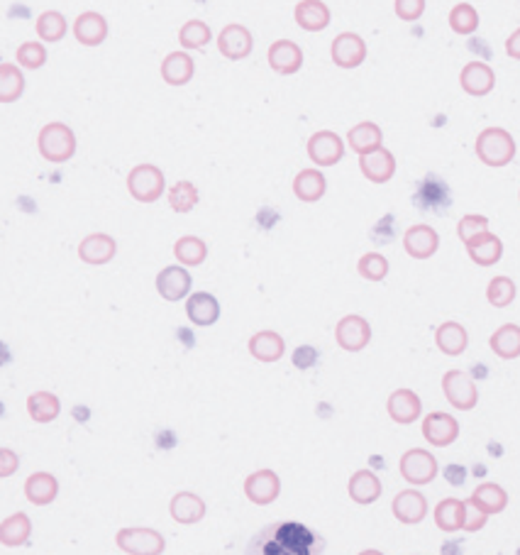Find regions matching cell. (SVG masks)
Listing matches in <instances>:
<instances>
[{
  "instance_id": "1",
  "label": "cell",
  "mask_w": 520,
  "mask_h": 555,
  "mask_svg": "<svg viewBox=\"0 0 520 555\" xmlns=\"http://www.w3.org/2000/svg\"><path fill=\"white\" fill-rule=\"evenodd\" d=\"M315 533L303 524L283 521V524L267 526L257 539L249 543L247 553L261 555H311L318 553L320 548Z\"/></svg>"
},
{
  "instance_id": "2",
  "label": "cell",
  "mask_w": 520,
  "mask_h": 555,
  "mask_svg": "<svg viewBox=\"0 0 520 555\" xmlns=\"http://www.w3.org/2000/svg\"><path fill=\"white\" fill-rule=\"evenodd\" d=\"M474 152L479 162L491 169H501V166H508L515 159V140L508 130L504 128H486L476 135Z\"/></svg>"
},
{
  "instance_id": "3",
  "label": "cell",
  "mask_w": 520,
  "mask_h": 555,
  "mask_svg": "<svg viewBox=\"0 0 520 555\" xmlns=\"http://www.w3.org/2000/svg\"><path fill=\"white\" fill-rule=\"evenodd\" d=\"M37 150L47 162L64 165L76 155V133L67 123H47L45 128L39 130Z\"/></svg>"
},
{
  "instance_id": "4",
  "label": "cell",
  "mask_w": 520,
  "mask_h": 555,
  "mask_svg": "<svg viewBox=\"0 0 520 555\" xmlns=\"http://www.w3.org/2000/svg\"><path fill=\"white\" fill-rule=\"evenodd\" d=\"M127 191L134 201L154 203L166 191V176L156 165H137L127 174Z\"/></svg>"
},
{
  "instance_id": "5",
  "label": "cell",
  "mask_w": 520,
  "mask_h": 555,
  "mask_svg": "<svg viewBox=\"0 0 520 555\" xmlns=\"http://www.w3.org/2000/svg\"><path fill=\"white\" fill-rule=\"evenodd\" d=\"M115 546L127 555H162L166 540L162 533L147 526H127L115 536Z\"/></svg>"
},
{
  "instance_id": "6",
  "label": "cell",
  "mask_w": 520,
  "mask_h": 555,
  "mask_svg": "<svg viewBox=\"0 0 520 555\" xmlns=\"http://www.w3.org/2000/svg\"><path fill=\"white\" fill-rule=\"evenodd\" d=\"M398 470H401V477L413 487H423V485H430L440 473V465L435 455L430 451H423V448H410L401 455V463H398Z\"/></svg>"
},
{
  "instance_id": "7",
  "label": "cell",
  "mask_w": 520,
  "mask_h": 555,
  "mask_svg": "<svg viewBox=\"0 0 520 555\" xmlns=\"http://www.w3.org/2000/svg\"><path fill=\"white\" fill-rule=\"evenodd\" d=\"M334 340L345 353H362L372 343V326H369L365 315H345L334 326Z\"/></svg>"
},
{
  "instance_id": "8",
  "label": "cell",
  "mask_w": 520,
  "mask_h": 555,
  "mask_svg": "<svg viewBox=\"0 0 520 555\" xmlns=\"http://www.w3.org/2000/svg\"><path fill=\"white\" fill-rule=\"evenodd\" d=\"M442 391L450 406H454L457 411H472L479 404V390H476L474 379L462 372V369H450L442 377Z\"/></svg>"
},
{
  "instance_id": "9",
  "label": "cell",
  "mask_w": 520,
  "mask_h": 555,
  "mask_svg": "<svg viewBox=\"0 0 520 555\" xmlns=\"http://www.w3.org/2000/svg\"><path fill=\"white\" fill-rule=\"evenodd\" d=\"M305 152H308L313 165L334 166L345 157V140L334 130H318L308 137Z\"/></svg>"
},
{
  "instance_id": "10",
  "label": "cell",
  "mask_w": 520,
  "mask_h": 555,
  "mask_svg": "<svg viewBox=\"0 0 520 555\" xmlns=\"http://www.w3.org/2000/svg\"><path fill=\"white\" fill-rule=\"evenodd\" d=\"M156 294L162 296L164 301H184L191 296V286H194V279H191V272L184 264H169L164 267L159 274H156Z\"/></svg>"
},
{
  "instance_id": "11",
  "label": "cell",
  "mask_w": 520,
  "mask_h": 555,
  "mask_svg": "<svg viewBox=\"0 0 520 555\" xmlns=\"http://www.w3.org/2000/svg\"><path fill=\"white\" fill-rule=\"evenodd\" d=\"M333 64L340 69H357L366 59V42L357 32H340L330 45Z\"/></svg>"
},
{
  "instance_id": "12",
  "label": "cell",
  "mask_w": 520,
  "mask_h": 555,
  "mask_svg": "<svg viewBox=\"0 0 520 555\" xmlns=\"http://www.w3.org/2000/svg\"><path fill=\"white\" fill-rule=\"evenodd\" d=\"M254 49V37L252 32H249V27H245V25H225L223 30H220V35H218V52L223 54L225 59L230 61H239V59H247L249 54H252Z\"/></svg>"
},
{
  "instance_id": "13",
  "label": "cell",
  "mask_w": 520,
  "mask_h": 555,
  "mask_svg": "<svg viewBox=\"0 0 520 555\" xmlns=\"http://www.w3.org/2000/svg\"><path fill=\"white\" fill-rule=\"evenodd\" d=\"M423 438L432 448H450L460 438V421L452 413H428L423 419Z\"/></svg>"
},
{
  "instance_id": "14",
  "label": "cell",
  "mask_w": 520,
  "mask_h": 555,
  "mask_svg": "<svg viewBox=\"0 0 520 555\" xmlns=\"http://www.w3.org/2000/svg\"><path fill=\"white\" fill-rule=\"evenodd\" d=\"M281 495V480L274 470H257L245 480V496L257 507H269Z\"/></svg>"
},
{
  "instance_id": "15",
  "label": "cell",
  "mask_w": 520,
  "mask_h": 555,
  "mask_svg": "<svg viewBox=\"0 0 520 555\" xmlns=\"http://www.w3.org/2000/svg\"><path fill=\"white\" fill-rule=\"evenodd\" d=\"M403 250L413 260H430L432 255H438L440 250L438 230L432 226H425V223L410 226L403 233Z\"/></svg>"
},
{
  "instance_id": "16",
  "label": "cell",
  "mask_w": 520,
  "mask_h": 555,
  "mask_svg": "<svg viewBox=\"0 0 520 555\" xmlns=\"http://www.w3.org/2000/svg\"><path fill=\"white\" fill-rule=\"evenodd\" d=\"M460 86L472 98L489 96L493 86H496V74L483 61H469L460 71Z\"/></svg>"
},
{
  "instance_id": "17",
  "label": "cell",
  "mask_w": 520,
  "mask_h": 555,
  "mask_svg": "<svg viewBox=\"0 0 520 555\" xmlns=\"http://www.w3.org/2000/svg\"><path fill=\"white\" fill-rule=\"evenodd\" d=\"M267 59L276 74L293 76L303 67V49L291 39H276L274 45L269 47Z\"/></svg>"
},
{
  "instance_id": "18",
  "label": "cell",
  "mask_w": 520,
  "mask_h": 555,
  "mask_svg": "<svg viewBox=\"0 0 520 555\" xmlns=\"http://www.w3.org/2000/svg\"><path fill=\"white\" fill-rule=\"evenodd\" d=\"M387 411L394 423L410 426L423 416V401L413 390H396L387 401Z\"/></svg>"
},
{
  "instance_id": "19",
  "label": "cell",
  "mask_w": 520,
  "mask_h": 555,
  "mask_svg": "<svg viewBox=\"0 0 520 555\" xmlns=\"http://www.w3.org/2000/svg\"><path fill=\"white\" fill-rule=\"evenodd\" d=\"M118 255V242L108 233H90L79 242V260L93 267L108 264Z\"/></svg>"
},
{
  "instance_id": "20",
  "label": "cell",
  "mask_w": 520,
  "mask_h": 555,
  "mask_svg": "<svg viewBox=\"0 0 520 555\" xmlns=\"http://www.w3.org/2000/svg\"><path fill=\"white\" fill-rule=\"evenodd\" d=\"M391 511H394L396 521H401L406 526H416L428 517V499L418 489H403L394 496Z\"/></svg>"
},
{
  "instance_id": "21",
  "label": "cell",
  "mask_w": 520,
  "mask_h": 555,
  "mask_svg": "<svg viewBox=\"0 0 520 555\" xmlns=\"http://www.w3.org/2000/svg\"><path fill=\"white\" fill-rule=\"evenodd\" d=\"M359 169L365 174V179H369L372 184H387V181L394 179L396 174L394 152L387 150V147H379V150L369 152V155H362L359 157Z\"/></svg>"
},
{
  "instance_id": "22",
  "label": "cell",
  "mask_w": 520,
  "mask_h": 555,
  "mask_svg": "<svg viewBox=\"0 0 520 555\" xmlns=\"http://www.w3.org/2000/svg\"><path fill=\"white\" fill-rule=\"evenodd\" d=\"M464 248H467L469 260L479 264V267H493V264L501 262V257H504V242H501L498 235L491 233V230L464 242Z\"/></svg>"
},
{
  "instance_id": "23",
  "label": "cell",
  "mask_w": 520,
  "mask_h": 555,
  "mask_svg": "<svg viewBox=\"0 0 520 555\" xmlns=\"http://www.w3.org/2000/svg\"><path fill=\"white\" fill-rule=\"evenodd\" d=\"M293 20L301 30L323 32L333 20V13L323 0H301L293 8Z\"/></svg>"
},
{
  "instance_id": "24",
  "label": "cell",
  "mask_w": 520,
  "mask_h": 555,
  "mask_svg": "<svg viewBox=\"0 0 520 555\" xmlns=\"http://www.w3.org/2000/svg\"><path fill=\"white\" fill-rule=\"evenodd\" d=\"M74 37L83 47L103 45L105 37H108V20L101 13H96V10H86V13L76 17Z\"/></svg>"
},
{
  "instance_id": "25",
  "label": "cell",
  "mask_w": 520,
  "mask_h": 555,
  "mask_svg": "<svg viewBox=\"0 0 520 555\" xmlns=\"http://www.w3.org/2000/svg\"><path fill=\"white\" fill-rule=\"evenodd\" d=\"M381 492H384L381 480L372 470H357L347 482V495L359 507H369V504L379 502Z\"/></svg>"
},
{
  "instance_id": "26",
  "label": "cell",
  "mask_w": 520,
  "mask_h": 555,
  "mask_svg": "<svg viewBox=\"0 0 520 555\" xmlns=\"http://www.w3.org/2000/svg\"><path fill=\"white\" fill-rule=\"evenodd\" d=\"M186 315L198 328H208L220 318V304L213 294L196 292L186 299Z\"/></svg>"
},
{
  "instance_id": "27",
  "label": "cell",
  "mask_w": 520,
  "mask_h": 555,
  "mask_svg": "<svg viewBox=\"0 0 520 555\" xmlns=\"http://www.w3.org/2000/svg\"><path fill=\"white\" fill-rule=\"evenodd\" d=\"M249 355H252L254 360L260 362H279L286 353V340L276 333V330H260V333H254L249 343Z\"/></svg>"
},
{
  "instance_id": "28",
  "label": "cell",
  "mask_w": 520,
  "mask_h": 555,
  "mask_svg": "<svg viewBox=\"0 0 520 555\" xmlns=\"http://www.w3.org/2000/svg\"><path fill=\"white\" fill-rule=\"evenodd\" d=\"M169 514L176 524H198L206 517V502L198 495H194V492H179V495L171 496Z\"/></svg>"
},
{
  "instance_id": "29",
  "label": "cell",
  "mask_w": 520,
  "mask_h": 555,
  "mask_svg": "<svg viewBox=\"0 0 520 555\" xmlns=\"http://www.w3.org/2000/svg\"><path fill=\"white\" fill-rule=\"evenodd\" d=\"M59 495V480L52 473H32L25 480V496L35 507H49Z\"/></svg>"
},
{
  "instance_id": "30",
  "label": "cell",
  "mask_w": 520,
  "mask_h": 555,
  "mask_svg": "<svg viewBox=\"0 0 520 555\" xmlns=\"http://www.w3.org/2000/svg\"><path fill=\"white\" fill-rule=\"evenodd\" d=\"M196 74V61L188 52H171L162 61V79L169 86H186Z\"/></svg>"
},
{
  "instance_id": "31",
  "label": "cell",
  "mask_w": 520,
  "mask_h": 555,
  "mask_svg": "<svg viewBox=\"0 0 520 555\" xmlns=\"http://www.w3.org/2000/svg\"><path fill=\"white\" fill-rule=\"evenodd\" d=\"M347 144H350V150L355 152V155L362 157V155H369V152L384 147V133H381L379 125L372 121L357 123V125L350 128V133H347Z\"/></svg>"
},
{
  "instance_id": "32",
  "label": "cell",
  "mask_w": 520,
  "mask_h": 555,
  "mask_svg": "<svg viewBox=\"0 0 520 555\" xmlns=\"http://www.w3.org/2000/svg\"><path fill=\"white\" fill-rule=\"evenodd\" d=\"M435 346H438L440 353L457 358V355L464 353L469 346L467 328L457 321L442 323V326H438V330H435Z\"/></svg>"
},
{
  "instance_id": "33",
  "label": "cell",
  "mask_w": 520,
  "mask_h": 555,
  "mask_svg": "<svg viewBox=\"0 0 520 555\" xmlns=\"http://www.w3.org/2000/svg\"><path fill=\"white\" fill-rule=\"evenodd\" d=\"M327 191L325 174L320 169H301L293 176V194L298 201L303 203H318Z\"/></svg>"
},
{
  "instance_id": "34",
  "label": "cell",
  "mask_w": 520,
  "mask_h": 555,
  "mask_svg": "<svg viewBox=\"0 0 520 555\" xmlns=\"http://www.w3.org/2000/svg\"><path fill=\"white\" fill-rule=\"evenodd\" d=\"M464 518H467V502L464 499H442L435 507V526L445 533L464 531Z\"/></svg>"
},
{
  "instance_id": "35",
  "label": "cell",
  "mask_w": 520,
  "mask_h": 555,
  "mask_svg": "<svg viewBox=\"0 0 520 555\" xmlns=\"http://www.w3.org/2000/svg\"><path fill=\"white\" fill-rule=\"evenodd\" d=\"M491 353L501 360H515L520 358V326L515 323H504L501 328L493 330L489 338Z\"/></svg>"
},
{
  "instance_id": "36",
  "label": "cell",
  "mask_w": 520,
  "mask_h": 555,
  "mask_svg": "<svg viewBox=\"0 0 520 555\" xmlns=\"http://www.w3.org/2000/svg\"><path fill=\"white\" fill-rule=\"evenodd\" d=\"M32 536V521L25 511H17L13 517L3 518L0 524V543L5 548L25 546Z\"/></svg>"
},
{
  "instance_id": "37",
  "label": "cell",
  "mask_w": 520,
  "mask_h": 555,
  "mask_svg": "<svg viewBox=\"0 0 520 555\" xmlns=\"http://www.w3.org/2000/svg\"><path fill=\"white\" fill-rule=\"evenodd\" d=\"M469 502L476 504V507L486 511L489 517H493V514H501V511L508 507V492H505L501 485H496V482H483V485H479V487L472 492Z\"/></svg>"
},
{
  "instance_id": "38",
  "label": "cell",
  "mask_w": 520,
  "mask_h": 555,
  "mask_svg": "<svg viewBox=\"0 0 520 555\" xmlns=\"http://www.w3.org/2000/svg\"><path fill=\"white\" fill-rule=\"evenodd\" d=\"M61 411V401L52 391H32L27 397V413L35 423H52Z\"/></svg>"
},
{
  "instance_id": "39",
  "label": "cell",
  "mask_w": 520,
  "mask_h": 555,
  "mask_svg": "<svg viewBox=\"0 0 520 555\" xmlns=\"http://www.w3.org/2000/svg\"><path fill=\"white\" fill-rule=\"evenodd\" d=\"M25 93V74L17 64H0V103H16Z\"/></svg>"
},
{
  "instance_id": "40",
  "label": "cell",
  "mask_w": 520,
  "mask_h": 555,
  "mask_svg": "<svg viewBox=\"0 0 520 555\" xmlns=\"http://www.w3.org/2000/svg\"><path fill=\"white\" fill-rule=\"evenodd\" d=\"M174 255H176L179 264H184V267H198L208 257V245L201 238H196V235H184V238L174 242Z\"/></svg>"
},
{
  "instance_id": "41",
  "label": "cell",
  "mask_w": 520,
  "mask_h": 555,
  "mask_svg": "<svg viewBox=\"0 0 520 555\" xmlns=\"http://www.w3.org/2000/svg\"><path fill=\"white\" fill-rule=\"evenodd\" d=\"M35 30H37V37L42 39V42H61L69 32L67 17L61 16L59 10H47V13H42V16L37 17Z\"/></svg>"
},
{
  "instance_id": "42",
  "label": "cell",
  "mask_w": 520,
  "mask_h": 555,
  "mask_svg": "<svg viewBox=\"0 0 520 555\" xmlns=\"http://www.w3.org/2000/svg\"><path fill=\"white\" fill-rule=\"evenodd\" d=\"M450 30L454 35H462V37H469L479 30V13H476L474 5L469 3H457L452 10H450Z\"/></svg>"
},
{
  "instance_id": "43",
  "label": "cell",
  "mask_w": 520,
  "mask_h": 555,
  "mask_svg": "<svg viewBox=\"0 0 520 555\" xmlns=\"http://www.w3.org/2000/svg\"><path fill=\"white\" fill-rule=\"evenodd\" d=\"M210 39H213V30L203 20H188L179 30V45L184 49H191V52L206 49L210 45Z\"/></svg>"
},
{
  "instance_id": "44",
  "label": "cell",
  "mask_w": 520,
  "mask_h": 555,
  "mask_svg": "<svg viewBox=\"0 0 520 555\" xmlns=\"http://www.w3.org/2000/svg\"><path fill=\"white\" fill-rule=\"evenodd\" d=\"M166 194H169L171 210H176V213H191L198 206V188L194 181H176Z\"/></svg>"
},
{
  "instance_id": "45",
  "label": "cell",
  "mask_w": 520,
  "mask_h": 555,
  "mask_svg": "<svg viewBox=\"0 0 520 555\" xmlns=\"http://www.w3.org/2000/svg\"><path fill=\"white\" fill-rule=\"evenodd\" d=\"M515 294H518L515 282L511 277H504V274L491 279L489 286H486V299L493 308H508L515 301Z\"/></svg>"
},
{
  "instance_id": "46",
  "label": "cell",
  "mask_w": 520,
  "mask_h": 555,
  "mask_svg": "<svg viewBox=\"0 0 520 555\" xmlns=\"http://www.w3.org/2000/svg\"><path fill=\"white\" fill-rule=\"evenodd\" d=\"M388 270H391V264L381 252H366L359 257L357 274L366 282H384L388 277Z\"/></svg>"
},
{
  "instance_id": "47",
  "label": "cell",
  "mask_w": 520,
  "mask_h": 555,
  "mask_svg": "<svg viewBox=\"0 0 520 555\" xmlns=\"http://www.w3.org/2000/svg\"><path fill=\"white\" fill-rule=\"evenodd\" d=\"M17 64L27 71H37L47 64V49L42 42L32 39V42H25V45L17 47Z\"/></svg>"
},
{
  "instance_id": "48",
  "label": "cell",
  "mask_w": 520,
  "mask_h": 555,
  "mask_svg": "<svg viewBox=\"0 0 520 555\" xmlns=\"http://www.w3.org/2000/svg\"><path fill=\"white\" fill-rule=\"evenodd\" d=\"M486 230H489V218L479 216V213H467L457 223V235H460L462 242H469L476 235L486 233Z\"/></svg>"
},
{
  "instance_id": "49",
  "label": "cell",
  "mask_w": 520,
  "mask_h": 555,
  "mask_svg": "<svg viewBox=\"0 0 520 555\" xmlns=\"http://www.w3.org/2000/svg\"><path fill=\"white\" fill-rule=\"evenodd\" d=\"M394 13L403 23H416L425 13V0H394Z\"/></svg>"
},
{
  "instance_id": "50",
  "label": "cell",
  "mask_w": 520,
  "mask_h": 555,
  "mask_svg": "<svg viewBox=\"0 0 520 555\" xmlns=\"http://www.w3.org/2000/svg\"><path fill=\"white\" fill-rule=\"evenodd\" d=\"M486 521H489V514L482 511L479 507H476V504H472L467 499V518H464V531L467 533L482 531L483 526H486Z\"/></svg>"
},
{
  "instance_id": "51",
  "label": "cell",
  "mask_w": 520,
  "mask_h": 555,
  "mask_svg": "<svg viewBox=\"0 0 520 555\" xmlns=\"http://www.w3.org/2000/svg\"><path fill=\"white\" fill-rule=\"evenodd\" d=\"M20 467V455L10 448L0 451V477H10Z\"/></svg>"
},
{
  "instance_id": "52",
  "label": "cell",
  "mask_w": 520,
  "mask_h": 555,
  "mask_svg": "<svg viewBox=\"0 0 520 555\" xmlns=\"http://www.w3.org/2000/svg\"><path fill=\"white\" fill-rule=\"evenodd\" d=\"M315 358H318V350L311 346H301L293 353V365H296L298 369H308L315 362Z\"/></svg>"
},
{
  "instance_id": "53",
  "label": "cell",
  "mask_w": 520,
  "mask_h": 555,
  "mask_svg": "<svg viewBox=\"0 0 520 555\" xmlns=\"http://www.w3.org/2000/svg\"><path fill=\"white\" fill-rule=\"evenodd\" d=\"M505 54L511 57V59L520 61V27L518 30H513L505 39Z\"/></svg>"
},
{
  "instance_id": "54",
  "label": "cell",
  "mask_w": 520,
  "mask_h": 555,
  "mask_svg": "<svg viewBox=\"0 0 520 555\" xmlns=\"http://www.w3.org/2000/svg\"><path fill=\"white\" fill-rule=\"evenodd\" d=\"M518 198H520V191H518Z\"/></svg>"
}]
</instances>
